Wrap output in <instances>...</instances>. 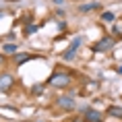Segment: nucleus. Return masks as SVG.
<instances>
[{
  "mask_svg": "<svg viewBox=\"0 0 122 122\" xmlns=\"http://www.w3.org/2000/svg\"><path fill=\"white\" fill-rule=\"evenodd\" d=\"M72 81L71 72H66L64 68H56V71L52 72L50 81H48V85H52V87H68Z\"/></svg>",
  "mask_w": 122,
  "mask_h": 122,
  "instance_id": "nucleus-1",
  "label": "nucleus"
},
{
  "mask_svg": "<svg viewBox=\"0 0 122 122\" xmlns=\"http://www.w3.org/2000/svg\"><path fill=\"white\" fill-rule=\"evenodd\" d=\"M83 46V35H77V37L71 41V46L66 48L64 52H62V60L64 62H71V60H75V56H77V50Z\"/></svg>",
  "mask_w": 122,
  "mask_h": 122,
  "instance_id": "nucleus-2",
  "label": "nucleus"
},
{
  "mask_svg": "<svg viewBox=\"0 0 122 122\" xmlns=\"http://www.w3.org/2000/svg\"><path fill=\"white\" fill-rule=\"evenodd\" d=\"M116 39L112 37V35H108V37H102L99 41H95L93 44V52H97V54H102V52H110L112 48H114Z\"/></svg>",
  "mask_w": 122,
  "mask_h": 122,
  "instance_id": "nucleus-3",
  "label": "nucleus"
},
{
  "mask_svg": "<svg viewBox=\"0 0 122 122\" xmlns=\"http://www.w3.org/2000/svg\"><path fill=\"white\" fill-rule=\"evenodd\" d=\"M15 87V77L10 72H0V93H6Z\"/></svg>",
  "mask_w": 122,
  "mask_h": 122,
  "instance_id": "nucleus-4",
  "label": "nucleus"
},
{
  "mask_svg": "<svg viewBox=\"0 0 122 122\" xmlns=\"http://www.w3.org/2000/svg\"><path fill=\"white\" fill-rule=\"evenodd\" d=\"M56 103H58V108L66 110V112L75 110V93H68V95H60Z\"/></svg>",
  "mask_w": 122,
  "mask_h": 122,
  "instance_id": "nucleus-5",
  "label": "nucleus"
},
{
  "mask_svg": "<svg viewBox=\"0 0 122 122\" xmlns=\"http://www.w3.org/2000/svg\"><path fill=\"white\" fill-rule=\"evenodd\" d=\"M85 122H103V120H102V112L89 108L87 112H85Z\"/></svg>",
  "mask_w": 122,
  "mask_h": 122,
  "instance_id": "nucleus-6",
  "label": "nucleus"
},
{
  "mask_svg": "<svg viewBox=\"0 0 122 122\" xmlns=\"http://www.w3.org/2000/svg\"><path fill=\"white\" fill-rule=\"evenodd\" d=\"M33 54H13V60H15V64L19 66V64H23V62H27V60H33Z\"/></svg>",
  "mask_w": 122,
  "mask_h": 122,
  "instance_id": "nucleus-7",
  "label": "nucleus"
},
{
  "mask_svg": "<svg viewBox=\"0 0 122 122\" xmlns=\"http://www.w3.org/2000/svg\"><path fill=\"white\" fill-rule=\"evenodd\" d=\"M99 6H102L99 2H89V4H81L79 10H81V13H89V10H97Z\"/></svg>",
  "mask_w": 122,
  "mask_h": 122,
  "instance_id": "nucleus-8",
  "label": "nucleus"
},
{
  "mask_svg": "<svg viewBox=\"0 0 122 122\" xmlns=\"http://www.w3.org/2000/svg\"><path fill=\"white\" fill-rule=\"evenodd\" d=\"M108 116L122 118V108H120V106H110V108H108Z\"/></svg>",
  "mask_w": 122,
  "mask_h": 122,
  "instance_id": "nucleus-9",
  "label": "nucleus"
},
{
  "mask_svg": "<svg viewBox=\"0 0 122 122\" xmlns=\"http://www.w3.org/2000/svg\"><path fill=\"white\" fill-rule=\"evenodd\" d=\"M114 19H116V15H114V13H110V10L102 13V21H103V23H114Z\"/></svg>",
  "mask_w": 122,
  "mask_h": 122,
  "instance_id": "nucleus-10",
  "label": "nucleus"
},
{
  "mask_svg": "<svg viewBox=\"0 0 122 122\" xmlns=\"http://www.w3.org/2000/svg\"><path fill=\"white\" fill-rule=\"evenodd\" d=\"M2 52H4V54H15V52H17V44H10V41H8V44H4Z\"/></svg>",
  "mask_w": 122,
  "mask_h": 122,
  "instance_id": "nucleus-11",
  "label": "nucleus"
},
{
  "mask_svg": "<svg viewBox=\"0 0 122 122\" xmlns=\"http://www.w3.org/2000/svg\"><path fill=\"white\" fill-rule=\"evenodd\" d=\"M31 93H33V95H41V93H44V85H33Z\"/></svg>",
  "mask_w": 122,
  "mask_h": 122,
  "instance_id": "nucleus-12",
  "label": "nucleus"
},
{
  "mask_svg": "<svg viewBox=\"0 0 122 122\" xmlns=\"http://www.w3.org/2000/svg\"><path fill=\"white\" fill-rule=\"evenodd\" d=\"M37 31V25H31V23H29V25L25 27V35H31V33H35Z\"/></svg>",
  "mask_w": 122,
  "mask_h": 122,
  "instance_id": "nucleus-13",
  "label": "nucleus"
},
{
  "mask_svg": "<svg viewBox=\"0 0 122 122\" xmlns=\"http://www.w3.org/2000/svg\"><path fill=\"white\" fill-rule=\"evenodd\" d=\"M58 27H60V31H64V29H66V23H64V21H60V23H58Z\"/></svg>",
  "mask_w": 122,
  "mask_h": 122,
  "instance_id": "nucleus-14",
  "label": "nucleus"
},
{
  "mask_svg": "<svg viewBox=\"0 0 122 122\" xmlns=\"http://www.w3.org/2000/svg\"><path fill=\"white\" fill-rule=\"evenodd\" d=\"M4 62H6V58H4V54H0V66L4 64Z\"/></svg>",
  "mask_w": 122,
  "mask_h": 122,
  "instance_id": "nucleus-15",
  "label": "nucleus"
},
{
  "mask_svg": "<svg viewBox=\"0 0 122 122\" xmlns=\"http://www.w3.org/2000/svg\"><path fill=\"white\" fill-rule=\"evenodd\" d=\"M54 4H64V0H54Z\"/></svg>",
  "mask_w": 122,
  "mask_h": 122,
  "instance_id": "nucleus-16",
  "label": "nucleus"
},
{
  "mask_svg": "<svg viewBox=\"0 0 122 122\" xmlns=\"http://www.w3.org/2000/svg\"><path fill=\"white\" fill-rule=\"evenodd\" d=\"M118 72H120V75H122V66H118Z\"/></svg>",
  "mask_w": 122,
  "mask_h": 122,
  "instance_id": "nucleus-17",
  "label": "nucleus"
},
{
  "mask_svg": "<svg viewBox=\"0 0 122 122\" xmlns=\"http://www.w3.org/2000/svg\"><path fill=\"white\" fill-rule=\"evenodd\" d=\"M2 15H4V13H2V10H0V19H2Z\"/></svg>",
  "mask_w": 122,
  "mask_h": 122,
  "instance_id": "nucleus-18",
  "label": "nucleus"
}]
</instances>
